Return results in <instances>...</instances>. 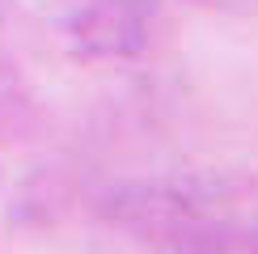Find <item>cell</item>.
<instances>
[{
  "instance_id": "obj_3",
  "label": "cell",
  "mask_w": 258,
  "mask_h": 254,
  "mask_svg": "<svg viewBox=\"0 0 258 254\" xmlns=\"http://www.w3.org/2000/svg\"><path fill=\"white\" fill-rule=\"evenodd\" d=\"M203 9H220V13H258V0H190Z\"/></svg>"
},
{
  "instance_id": "obj_2",
  "label": "cell",
  "mask_w": 258,
  "mask_h": 254,
  "mask_svg": "<svg viewBox=\"0 0 258 254\" xmlns=\"http://www.w3.org/2000/svg\"><path fill=\"white\" fill-rule=\"evenodd\" d=\"M161 0H85L68 17V47L81 59H136L153 47Z\"/></svg>"
},
{
  "instance_id": "obj_1",
  "label": "cell",
  "mask_w": 258,
  "mask_h": 254,
  "mask_svg": "<svg viewBox=\"0 0 258 254\" xmlns=\"http://www.w3.org/2000/svg\"><path fill=\"white\" fill-rule=\"evenodd\" d=\"M106 220L182 250L258 246V182L233 169L132 182L106 195Z\"/></svg>"
}]
</instances>
